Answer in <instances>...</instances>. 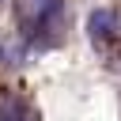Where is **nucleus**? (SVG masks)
<instances>
[{
  "mask_svg": "<svg viewBox=\"0 0 121 121\" xmlns=\"http://www.w3.org/2000/svg\"><path fill=\"white\" fill-rule=\"evenodd\" d=\"M15 11H19V23L26 30H38L45 26V19L57 11V0H15Z\"/></svg>",
  "mask_w": 121,
  "mask_h": 121,
  "instance_id": "nucleus-1",
  "label": "nucleus"
},
{
  "mask_svg": "<svg viewBox=\"0 0 121 121\" xmlns=\"http://www.w3.org/2000/svg\"><path fill=\"white\" fill-rule=\"evenodd\" d=\"M0 121H34V110L19 98H0Z\"/></svg>",
  "mask_w": 121,
  "mask_h": 121,
  "instance_id": "nucleus-2",
  "label": "nucleus"
},
{
  "mask_svg": "<svg viewBox=\"0 0 121 121\" xmlns=\"http://www.w3.org/2000/svg\"><path fill=\"white\" fill-rule=\"evenodd\" d=\"M113 26H117L113 11H95V15H91V38H95V42L110 38V34H113Z\"/></svg>",
  "mask_w": 121,
  "mask_h": 121,
  "instance_id": "nucleus-3",
  "label": "nucleus"
}]
</instances>
